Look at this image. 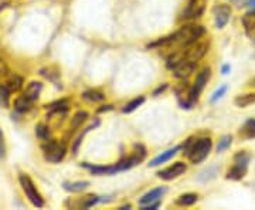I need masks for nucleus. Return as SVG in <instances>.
Instances as JSON below:
<instances>
[{"label":"nucleus","mask_w":255,"mask_h":210,"mask_svg":"<svg viewBox=\"0 0 255 210\" xmlns=\"http://www.w3.org/2000/svg\"><path fill=\"white\" fill-rule=\"evenodd\" d=\"M179 149H180V146H174V148H170V149L164 151V152H162L159 156H156L155 159H152V161H150V164H149V166H150V168H155V166H159V165H162L164 164V162H167V161H170V159H172V158L179 152Z\"/></svg>","instance_id":"f8f14e48"},{"label":"nucleus","mask_w":255,"mask_h":210,"mask_svg":"<svg viewBox=\"0 0 255 210\" xmlns=\"http://www.w3.org/2000/svg\"><path fill=\"white\" fill-rule=\"evenodd\" d=\"M20 185H21L23 192L26 193L27 199L31 202L33 206H36V208H43L44 206V201H43L41 195L37 191V188L34 186L33 181L30 179V176H27V175H20Z\"/></svg>","instance_id":"39448f33"},{"label":"nucleus","mask_w":255,"mask_h":210,"mask_svg":"<svg viewBox=\"0 0 255 210\" xmlns=\"http://www.w3.org/2000/svg\"><path fill=\"white\" fill-rule=\"evenodd\" d=\"M31 105H33V100L31 98H28L27 95H21V97H18L17 100H16V104H14V107H16V110L18 112H26L31 108Z\"/></svg>","instance_id":"f3484780"},{"label":"nucleus","mask_w":255,"mask_h":210,"mask_svg":"<svg viewBox=\"0 0 255 210\" xmlns=\"http://www.w3.org/2000/svg\"><path fill=\"white\" fill-rule=\"evenodd\" d=\"M194 68H196V63H191L189 60L183 58V60H180L177 64L174 65L173 68H172V71H173L174 77H177V78H187L194 71Z\"/></svg>","instance_id":"9d476101"},{"label":"nucleus","mask_w":255,"mask_h":210,"mask_svg":"<svg viewBox=\"0 0 255 210\" xmlns=\"http://www.w3.org/2000/svg\"><path fill=\"white\" fill-rule=\"evenodd\" d=\"M41 91V84L40 82H30L27 87V90L24 92V95H27L28 98L34 101L38 98V94Z\"/></svg>","instance_id":"412c9836"},{"label":"nucleus","mask_w":255,"mask_h":210,"mask_svg":"<svg viewBox=\"0 0 255 210\" xmlns=\"http://www.w3.org/2000/svg\"><path fill=\"white\" fill-rule=\"evenodd\" d=\"M36 135L40 139H43V141H48V138H50V128L47 125H44V124H40V125L36 127Z\"/></svg>","instance_id":"c85d7f7f"},{"label":"nucleus","mask_w":255,"mask_h":210,"mask_svg":"<svg viewBox=\"0 0 255 210\" xmlns=\"http://www.w3.org/2000/svg\"><path fill=\"white\" fill-rule=\"evenodd\" d=\"M238 135L244 141L255 138V118H250L248 121H246L244 125L238 131Z\"/></svg>","instance_id":"ddd939ff"},{"label":"nucleus","mask_w":255,"mask_h":210,"mask_svg":"<svg viewBox=\"0 0 255 210\" xmlns=\"http://www.w3.org/2000/svg\"><path fill=\"white\" fill-rule=\"evenodd\" d=\"M210 77H211V70H210V67H204L200 73L197 74V77H196V82H194L193 88L190 90V97H191V100H193V102H194V101H197V98H199V94L203 91V88H204V87H206V84L209 82Z\"/></svg>","instance_id":"0eeeda50"},{"label":"nucleus","mask_w":255,"mask_h":210,"mask_svg":"<svg viewBox=\"0 0 255 210\" xmlns=\"http://www.w3.org/2000/svg\"><path fill=\"white\" fill-rule=\"evenodd\" d=\"M206 30L203 26H196V24H187L183 26L179 31H176L173 36L162 38L157 44L162 46H179L180 48L187 47L191 43H194L196 40H199L200 37L204 36Z\"/></svg>","instance_id":"f257e3e1"},{"label":"nucleus","mask_w":255,"mask_h":210,"mask_svg":"<svg viewBox=\"0 0 255 210\" xmlns=\"http://www.w3.org/2000/svg\"><path fill=\"white\" fill-rule=\"evenodd\" d=\"M213 14H214L216 27L224 28L230 21V17H231V7L228 4H219L213 9Z\"/></svg>","instance_id":"6e6552de"},{"label":"nucleus","mask_w":255,"mask_h":210,"mask_svg":"<svg viewBox=\"0 0 255 210\" xmlns=\"http://www.w3.org/2000/svg\"><path fill=\"white\" fill-rule=\"evenodd\" d=\"M247 7L250 10H255V0H248L247 1Z\"/></svg>","instance_id":"72a5a7b5"},{"label":"nucleus","mask_w":255,"mask_h":210,"mask_svg":"<svg viewBox=\"0 0 255 210\" xmlns=\"http://www.w3.org/2000/svg\"><path fill=\"white\" fill-rule=\"evenodd\" d=\"M166 192V188H156V189H152L147 193H145L140 199H139V205L140 206H145V205H149V203H155V202H159V199L163 196V193Z\"/></svg>","instance_id":"9b49d317"},{"label":"nucleus","mask_w":255,"mask_h":210,"mask_svg":"<svg viewBox=\"0 0 255 210\" xmlns=\"http://www.w3.org/2000/svg\"><path fill=\"white\" fill-rule=\"evenodd\" d=\"M206 4H207V0H189L186 9L183 10L182 17L184 20L200 17L206 10Z\"/></svg>","instance_id":"423d86ee"},{"label":"nucleus","mask_w":255,"mask_h":210,"mask_svg":"<svg viewBox=\"0 0 255 210\" xmlns=\"http://www.w3.org/2000/svg\"><path fill=\"white\" fill-rule=\"evenodd\" d=\"M196 202H197V195H196V193H184V195L177 198L176 203H177L179 206H191V205H194Z\"/></svg>","instance_id":"aec40b11"},{"label":"nucleus","mask_w":255,"mask_h":210,"mask_svg":"<svg viewBox=\"0 0 255 210\" xmlns=\"http://www.w3.org/2000/svg\"><path fill=\"white\" fill-rule=\"evenodd\" d=\"M87 117H88V114L85 111H78L73 117V119H71V131L80 128L82 125V122L87 119Z\"/></svg>","instance_id":"b1692460"},{"label":"nucleus","mask_w":255,"mask_h":210,"mask_svg":"<svg viewBox=\"0 0 255 210\" xmlns=\"http://www.w3.org/2000/svg\"><path fill=\"white\" fill-rule=\"evenodd\" d=\"M90 186V182H87V181H84V182H65L64 183V189L65 191H68V192L71 193H77V192H81L84 189H87Z\"/></svg>","instance_id":"a211bd4d"},{"label":"nucleus","mask_w":255,"mask_h":210,"mask_svg":"<svg viewBox=\"0 0 255 210\" xmlns=\"http://www.w3.org/2000/svg\"><path fill=\"white\" fill-rule=\"evenodd\" d=\"M6 155V145H4V137H3V132L0 129V159H3Z\"/></svg>","instance_id":"2f4dec72"},{"label":"nucleus","mask_w":255,"mask_h":210,"mask_svg":"<svg viewBox=\"0 0 255 210\" xmlns=\"http://www.w3.org/2000/svg\"><path fill=\"white\" fill-rule=\"evenodd\" d=\"M186 169H187V166L183 164V162H176L172 166H169V168H166L163 171H160L157 176L160 178V179H164V181H172V179H176V178H179L180 175H183L186 172Z\"/></svg>","instance_id":"1a4fd4ad"},{"label":"nucleus","mask_w":255,"mask_h":210,"mask_svg":"<svg viewBox=\"0 0 255 210\" xmlns=\"http://www.w3.org/2000/svg\"><path fill=\"white\" fill-rule=\"evenodd\" d=\"M217 174H219V169H217L216 166H210V168L204 169L203 172L199 174L197 179L201 181V182H209V181H211V179H214V178L217 176Z\"/></svg>","instance_id":"6ab92c4d"},{"label":"nucleus","mask_w":255,"mask_h":210,"mask_svg":"<svg viewBox=\"0 0 255 210\" xmlns=\"http://www.w3.org/2000/svg\"><path fill=\"white\" fill-rule=\"evenodd\" d=\"M3 70H4V64H3V61L0 60V73H3Z\"/></svg>","instance_id":"f704fd0d"},{"label":"nucleus","mask_w":255,"mask_h":210,"mask_svg":"<svg viewBox=\"0 0 255 210\" xmlns=\"http://www.w3.org/2000/svg\"><path fill=\"white\" fill-rule=\"evenodd\" d=\"M230 70H231L230 64H224L221 67V74H223V75H227V74L230 73Z\"/></svg>","instance_id":"473e14b6"},{"label":"nucleus","mask_w":255,"mask_h":210,"mask_svg":"<svg viewBox=\"0 0 255 210\" xmlns=\"http://www.w3.org/2000/svg\"><path fill=\"white\" fill-rule=\"evenodd\" d=\"M236 105L240 108H247L250 105L255 104V92H248V94H241L234 100Z\"/></svg>","instance_id":"2eb2a0df"},{"label":"nucleus","mask_w":255,"mask_h":210,"mask_svg":"<svg viewBox=\"0 0 255 210\" xmlns=\"http://www.w3.org/2000/svg\"><path fill=\"white\" fill-rule=\"evenodd\" d=\"M207 50H209V41L203 40V37H200L199 40H196L194 43H191L187 47L182 48L184 58L191 63H197L199 60H201L207 53Z\"/></svg>","instance_id":"20e7f679"},{"label":"nucleus","mask_w":255,"mask_h":210,"mask_svg":"<svg viewBox=\"0 0 255 210\" xmlns=\"http://www.w3.org/2000/svg\"><path fill=\"white\" fill-rule=\"evenodd\" d=\"M231 144H233V137H231V135H224V137H221V139L219 141V145H217V152L221 154V152L227 151L228 148L231 146Z\"/></svg>","instance_id":"a878e982"},{"label":"nucleus","mask_w":255,"mask_h":210,"mask_svg":"<svg viewBox=\"0 0 255 210\" xmlns=\"http://www.w3.org/2000/svg\"><path fill=\"white\" fill-rule=\"evenodd\" d=\"M41 149H43L46 161L51 162V164L61 162L65 156V152H67L65 144L60 142V141H47L46 144L41 146Z\"/></svg>","instance_id":"7ed1b4c3"},{"label":"nucleus","mask_w":255,"mask_h":210,"mask_svg":"<svg viewBox=\"0 0 255 210\" xmlns=\"http://www.w3.org/2000/svg\"><path fill=\"white\" fill-rule=\"evenodd\" d=\"M98 196H87L84 201L81 202V208L82 209H88V208H91L94 206L95 203H98Z\"/></svg>","instance_id":"7c9ffc66"},{"label":"nucleus","mask_w":255,"mask_h":210,"mask_svg":"<svg viewBox=\"0 0 255 210\" xmlns=\"http://www.w3.org/2000/svg\"><path fill=\"white\" fill-rule=\"evenodd\" d=\"M85 100H91V101H102L105 100V95L101 91H97V90H90V91L84 92L82 95Z\"/></svg>","instance_id":"c756f323"},{"label":"nucleus","mask_w":255,"mask_h":210,"mask_svg":"<svg viewBox=\"0 0 255 210\" xmlns=\"http://www.w3.org/2000/svg\"><path fill=\"white\" fill-rule=\"evenodd\" d=\"M211 139L210 138H200V139H187L186 144L183 146L186 155L189 156L191 164H200L203 162L207 156H209L210 151H211Z\"/></svg>","instance_id":"f03ea898"},{"label":"nucleus","mask_w":255,"mask_h":210,"mask_svg":"<svg viewBox=\"0 0 255 210\" xmlns=\"http://www.w3.org/2000/svg\"><path fill=\"white\" fill-rule=\"evenodd\" d=\"M10 90L6 87V84H0V107L1 108H7L10 102Z\"/></svg>","instance_id":"4be33fe9"},{"label":"nucleus","mask_w":255,"mask_h":210,"mask_svg":"<svg viewBox=\"0 0 255 210\" xmlns=\"http://www.w3.org/2000/svg\"><path fill=\"white\" fill-rule=\"evenodd\" d=\"M247 174V166H241V165L234 164L231 169H228L227 172V179L230 181H241Z\"/></svg>","instance_id":"4468645a"},{"label":"nucleus","mask_w":255,"mask_h":210,"mask_svg":"<svg viewBox=\"0 0 255 210\" xmlns=\"http://www.w3.org/2000/svg\"><path fill=\"white\" fill-rule=\"evenodd\" d=\"M23 85V78L18 75H11L9 80L6 81V87L9 88L10 91H18Z\"/></svg>","instance_id":"5701e85b"},{"label":"nucleus","mask_w":255,"mask_h":210,"mask_svg":"<svg viewBox=\"0 0 255 210\" xmlns=\"http://www.w3.org/2000/svg\"><path fill=\"white\" fill-rule=\"evenodd\" d=\"M250 159H251V156L250 154H247V152H238L237 155L234 156V164L241 165V166H247L248 168V164H250Z\"/></svg>","instance_id":"cd10ccee"},{"label":"nucleus","mask_w":255,"mask_h":210,"mask_svg":"<svg viewBox=\"0 0 255 210\" xmlns=\"http://www.w3.org/2000/svg\"><path fill=\"white\" fill-rule=\"evenodd\" d=\"M241 21H243V26L246 28L247 33H251L253 30H255V10L247 11L241 18Z\"/></svg>","instance_id":"dca6fc26"},{"label":"nucleus","mask_w":255,"mask_h":210,"mask_svg":"<svg viewBox=\"0 0 255 210\" xmlns=\"http://www.w3.org/2000/svg\"><path fill=\"white\" fill-rule=\"evenodd\" d=\"M143 102H145V97H139V98H135V100H132L130 102H128L127 105H125V108H124L122 111H124L125 114L133 112V111L136 110L137 107H140Z\"/></svg>","instance_id":"393cba45"},{"label":"nucleus","mask_w":255,"mask_h":210,"mask_svg":"<svg viewBox=\"0 0 255 210\" xmlns=\"http://www.w3.org/2000/svg\"><path fill=\"white\" fill-rule=\"evenodd\" d=\"M228 90V85L227 84H224V85H220L219 88L216 90V91L213 92V95L210 97V102H217L219 100H221L224 95H226V92Z\"/></svg>","instance_id":"bb28decb"}]
</instances>
